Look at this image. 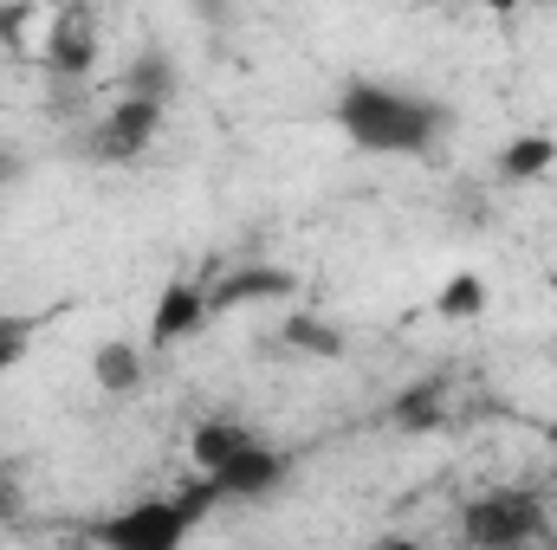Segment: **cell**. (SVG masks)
Here are the masks:
<instances>
[{
    "mask_svg": "<svg viewBox=\"0 0 557 550\" xmlns=\"http://www.w3.org/2000/svg\"><path fill=\"white\" fill-rule=\"evenodd\" d=\"M7 175H13V162H7V149H0V188H7Z\"/></svg>",
    "mask_w": 557,
    "mask_h": 550,
    "instance_id": "obj_22",
    "label": "cell"
},
{
    "mask_svg": "<svg viewBox=\"0 0 557 550\" xmlns=\"http://www.w3.org/2000/svg\"><path fill=\"white\" fill-rule=\"evenodd\" d=\"M201 324H208V285L175 278V285H162V298L149 311V350H169V343L195 337Z\"/></svg>",
    "mask_w": 557,
    "mask_h": 550,
    "instance_id": "obj_7",
    "label": "cell"
},
{
    "mask_svg": "<svg viewBox=\"0 0 557 550\" xmlns=\"http://www.w3.org/2000/svg\"><path fill=\"white\" fill-rule=\"evenodd\" d=\"M552 162H557V137H512L499 149L506 182H539V175H552Z\"/></svg>",
    "mask_w": 557,
    "mask_h": 550,
    "instance_id": "obj_11",
    "label": "cell"
},
{
    "mask_svg": "<svg viewBox=\"0 0 557 550\" xmlns=\"http://www.w3.org/2000/svg\"><path fill=\"white\" fill-rule=\"evenodd\" d=\"M124 91L169 104V98H175V59H169V52H137V59L124 65Z\"/></svg>",
    "mask_w": 557,
    "mask_h": 550,
    "instance_id": "obj_12",
    "label": "cell"
},
{
    "mask_svg": "<svg viewBox=\"0 0 557 550\" xmlns=\"http://www.w3.org/2000/svg\"><path fill=\"white\" fill-rule=\"evenodd\" d=\"M195 13L214 20V26H227V0H195Z\"/></svg>",
    "mask_w": 557,
    "mask_h": 550,
    "instance_id": "obj_19",
    "label": "cell"
},
{
    "mask_svg": "<svg viewBox=\"0 0 557 550\" xmlns=\"http://www.w3.org/2000/svg\"><path fill=\"white\" fill-rule=\"evenodd\" d=\"M26 343H33V317H0V376L26 357Z\"/></svg>",
    "mask_w": 557,
    "mask_h": 550,
    "instance_id": "obj_16",
    "label": "cell"
},
{
    "mask_svg": "<svg viewBox=\"0 0 557 550\" xmlns=\"http://www.w3.org/2000/svg\"><path fill=\"white\" fill-rule=\"evenodd\" d=\"M208 486H214V499H240V505H253V499H273L278 486L292 479V453L273 447L267 434H247L214 473H201Z\"/></svg>",
    "mask_w": 557,
    "mask_h": 550,
    "instance_id": "obj_4",
    "label": "cell"
},
{
    "mask_svg": "<svg viewBox=\"0 0 557 550\" xmlns=\"http://www.w3.org/2000/svg\"><path fill=\"white\" fill-rule=\"evenodd\" d=\"M447 414H454V396H447L441 376H421V383H409V389L389 402V421H396L403 434H434V427H447Z\"/></svg>",
    "mask_w": 557,
    "mask_h": 550,
    "instance_id": "obj_10",
    "label": "cell"
},
{
    "mask_svg": "<svg viewBox=\"0 0 557 550\" xmlns=\"http://www.w3.org/2000/svg\"><path fill=\"white\" fill-rule=\"evenodd\" d=\"M208 505H221V499H214V486L201 479V486H188V492H162V499L124 505L117 518L91 525V538L111 545V550H175L201 518H208Z\"/></svg>",
    "mask_w": 557,
    "mask_h": 550,
    "instance_id": "obj_2",
    "label": "cell"
},
{
    "mask_svg": "<svg viewBox=\"0 0 557 550\" xmlns=\"http://www.w3.org/2000/svg\"><path fill=\"white\" fill-rule=\"evenodd\" d=\"M285 291H298V273H285V266H240L221 285H208V311H247V304H267V298H285Z\"/></svg>",
    "mask_w": 557,
    "mask_h": 550,
    "instance_id": "obj_8",
    "label": "cell"
},
{
    "mask_svg": "<svg viewBox=\"0 0 557 550\" xmlns=\"http://www.w3.org/2000/svg\"><path fill=\"white\" fill-rule=\"evenodd\" d=\"M460 7H480V13H519L525 0H460Z\"/></svg>",
    "mask_w": 557,
    "mask_h": 550,
    "instance_id": "obj_20",
    "label": "cell"
},
{
    "mask_svg": "<svg viewBox=\"0 0 557 550\" xmlns=\"http://www.w3.org/2000/svg\"><path fill=\"white\" fill-rule=\"evenodd\" d=\"M162 117H169V104L131 98V91H124V98L91 124L85 155H91V162H137V155H149V142L162 137Z\"/></svg>",
    "mask_w": 557,
    "mask_h": 550,
    "instance_id": "obj_5",
    "label": "cell"
},
{
    "mask_svg": "<svg viewBox=\"0 0 557 550\" xmlns=\"http://www.w3.org/2000/svg\"><path fill=\"white\" fill-rule=\"evenodd\" d=\"M33 20V0H0V46H13Z\"/></svg>",
    "mask_w": 557,
    "mask_h": 550,
    "instance_id": "obj_17",
    "label": "cell"
},
{
    "mask_svg": "<svg viewBox=\"0 0 557 550\" xmlns=\"http://www.w3.org/2000/svg\"><path fill=\"white\" fill-rule=\"evenodd\" d=\"M46 72L52 78H72V85L98 72V20H91L85 0L52 13V26H46Z\"/></svg>",
    "mask_w": 557,
    "mask_h": 550,
    "instance_id": "obj_6",
    "label": "cell"
},
{
    "mask_svg": "<svg viewBox=\"0 0 557 550\" xmlns=\"http://www.w3.org/2000/svg\"><path fill=\"white\" fill-rule=\"evenodd\" d=\"M278 343H292V350H305V357H344V330L324 324V317H311V311L285 317V324H278Z\"/></svg>",
    "mask_w": 557,
    "mask_h": 550,
    "instance_id": "obj_13",
    "label": "cell"
},
{
    "mask_svg": "<svg viewBox=\"0 0 557 550\" xmlns=\"http://www.w3.org/2000/svg\"><path fill=\"white\" fill-rule=\"evenodd\" d=\"M247 434H253V427H240V421H201V427L188 434V453H195V466H201V473H214V466L247 440Z\"/></svg>",
    "mask_w": 557,
    "mask_h": 550,
    "instance_id": "obj_14",
    "label": "cell"
},
{
    "mask_svg": "<svg viewBox=\"0 0 557 550\" xmlns=\"http://www.w3.org/2000/svg\"><path fill=\"white\" fill-rule=\"evenodd\" d=\"M545 440H552V473H557V421L545 427Z\"/></svg>",
    "mask_w": 557,
    "mask_h": 550,
    "instance_id": "obj_21",
    "label": "cell"
},
{
    "mask_svg": "<svg viewBox=\"0 0 557 550\" xmlns=\"http://www.w3.org/2000/svg\"><path fill=\"white\" fill-rule=\"evenodd\" d=\"M143 370H149V357H143V343H124V337H104L98 350H91V383H98V396H137L143 389Z\"/></svg>",
    "mask_w": 557,
    "mask_h": 550,
    "instance_id": "obj_9",
    "label": "cell"
},
{
    "mask_svg": "<svg viewBox=\"0 0 557 550\" xmlns=\"http://www.w3.org/2000/svg\"><path fill=\"white\" fill-rule=\"evenodd\" d=\"M331 124L363 155H428L454 117H447V104L421 98L396 78H344V91L331 104Z\"/></svg>",
    "mask_w": 557,
    "mask_h": 550,
    "instance_id": "obj_1",
    "label": "cell"
},
{
    "mask_svg": "<svg viewBox=\"0 0 557 550\" xmlns=\"http://www.w3.org/2000/svg\"><path fill=\"white\" fill-rule=\"evenodd\" d=\"M486 298H493V291H486V278H480V273H454L441 291H434V311L460 324V317H480V311H486Z\"/></svg>",
    "mask_w": 557,
    "mask_h": 550,
    "instance_id": "obj_15",
    "label": "cell"
},
{
    "mask_svg": "<svg viewBox=\"0 0 557 550\" xmlns=\"http://www.w3.org/2000/svg\"><path fill=\"white\" fill-rule=\"evenodd\" d=\"M460 538L473 550H519L557 538V518L532 486H493V492L460 505Z\"/></svg>",
    "mask_w": 557,
    "mask_h": 550,
    "instance_id": "obj_3",
    "label": "cell"
},
{
    "mask_svg": "<svg viewBox=\"0 0 557 550\" xmlns=\"http://www.w3.org/2000/svg\"><path fill=\"white\" fill-rule=\"evenodd\" d=\"M13 505H20V486H13V479H7V473H0V525H7V518H13Z\"/></svg>",
    "mask_w": 557,
    "mask_h": 550,
    "instance_id": "obj_18",
    "label": "cell"
}]
</instances>
